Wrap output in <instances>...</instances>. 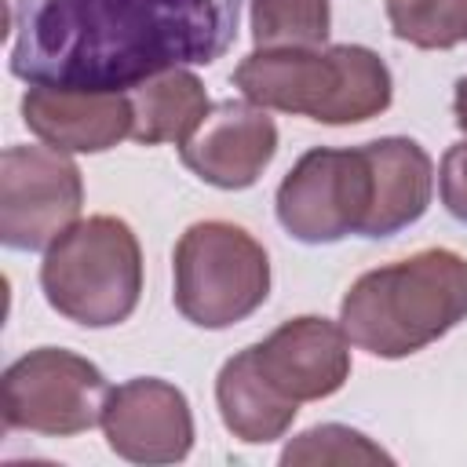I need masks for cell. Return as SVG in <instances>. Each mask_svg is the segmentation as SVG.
<instances>
[{"mask_svg":"<svg viewBox=\"0 0 467 467\" xmlns=\"http://www.w3.org/2000/svg\"><path fill=\"white\" fill-rule=\"evenodd\" d=\"M11 73L73 91H131L212 66L237 40L241 0H11Z\"/></svg>","mask_w":467,"mask_h":467,"instance_id":"cell-1","label":"cell"},{"mask_svg":"<svg viewBox=\"0 0 467 467\" xmlns=\"http://www.w3.org/2000/svg\"><path fill=\"white\" fill-rule=\"evenodd\" d=\"M467 317V259L423 248L361 274L339 303L347 339L372 358H409Z\"/></svg>","mask_w":467,"mask_h":467,"instance_id":"cell-2","label":"cell"},{"mask_svg":"<svg viewBox=\"0 0 467 467\" xmlns=\"http://www.w3.org/2000/svg\"><path fill=\"white\" fill-rule=\"evenodd\" d=\"M234 84L263 109L310 117L321 124H361L390 106L387 62L361 44L252 51L237 62Z\"/></svg>","mask_w":467,"mask_h":467,"instance_id":"cell-3","label":"cell"},{"mask_svg":"<svg viewBox=\"0 0 467 467\" xmlns=\"http://www.w3.org/2000/svg\"><path fill=\"white\" fill-rule=\"evenodd\" d=\"M40 288L51 310L84 328L128 321L142 296V248L117 215L73 223L40 263Z\"/></svg>","mask_w":467,"mask_h":467,"instance_id":"cell-4","label":"cell"},{"mask_svg":"<svg viewBox=\"0 0 467 467\" xmlns=\"http://www.w3.org/2000/svg\"><path fill=\"white\" fill-rule=\"evenodd\" d=\"M175 310L197 328H230L270 296L266 248L237 223H193L171 255Z\"/></svg>","mask_w":467,"mask_h":467,"instance_id":"cell-5","label":"cell"},{"mask_svg":"<svg viewBox=\"0 0 467 467\" xmlns=\"http://www.w3.org/2000/svg\"><path fill=\"white\" fill-rule=\"evenodd\" d=\"M109 383L99 365L62 347H36L0 379L4 423L47 438H73L102 423Z\"/></svg>","mask_w":467,"mask_h":467,"instance_id":"cell-6","label":"cell"},{"mask_svg":"<svg viewBox=\"0 0 467 467\" xmlns=\"http://www.w3.org/2000/svg\"><path fill=\"white\" fill-rule=\"evenodd\" d=\"M372 212V164L365 146L303 153L277 186V223L303 244H336L365 234Z\"/></svg>","mask_w":467,"mask_h":467,"instance_id":"cell-7","label":"cell"},{"mask_svg":"<svg viewBox=\"0 0 467 467\" xmlns=\"http://www.w3.org/2000/svg\"><path fill=\"white\" fill-rule=\"evenodd\" d=\"M84 179L55 146H7L0 153V241L15 252L51 248L80 223Z\"/></svg>","mask_w":467,"mask_h":467,"instance_id":"cell-8","label":"cell"},{"mask_svg":"<svg viewBox=\"0 0 467 467\" xmlns=\"http://www.w3.org/2000/svg\"><path fill=\"white\" fill-rule=\"evenodd\" d=\"M106 445L131 463H179L193 449L186 394L157 376H135L109 390L102 412Z\"/></svg>","mask_w":467,"mask_h":467,"instance_id":"cell-9","label":"cell"},{"mask_svg":"<svg viewBox=\"0 0 467 467\" xmlns=\"http://www.w3.org/2000/svg\"><path fill=\"white\" fill-rule=\"evenodd\" d=\"M182 164L219 190H248L277 153V124L248 99L208 109L201 128L179 146Z\"/></svg>","mask_w":467,"mask_h":467,"instance_id":"cell-10","label":"cell"},{"mask_svg":"<svg viewBox=\"0 0 467 467\" xmlns=\"http://www.w3.org/2000/svg\"><path fill=\"white\" fill-rule=\"evenodd\" d=\"M255 361L266 379L296 405L321 401L350 379V339L343 325L303 314L255 343Z\"/></svg>","mask_w":467,"mask_h":467,"instance_id":"cell-11","label":"cell"},{"mask_svg":"<svg viewBox=\"0 0 467 467\" xmlns=\"http://www.w3.org/2000/svg\"><path fill=\"white\" fill-rule=\"evenodd\" d=\"M26 128L66 153H102L131 135L128 91H73L29 84L22 95Z\"/></svg>","mask_w":467,"mask_h":467,"instance_id":"cell-12","label":"cell"},{"mask_svg":"<svg viewBox=\"0 0 467 467\" xmlns=\"http://www.w3.org/2000/svg\"><path fill=\"white\" fill-rule=\"evenodd\" d=\"M372 164V212L361 237H394L423 219L434 193V164L416 139L387 135L365 142Z\"/></svg>","mask_w":467,"mask_h":467,"instance_id":"cell-13","label":"cell"},{"mask_svg":"<svg viewBox=\"0 0 467 467\" xmlns=\"http://www.w3.org/2000/svg\"><path fill=\"white\" fill-rule=\"evenodd\" d=\"M215 405L223 427L244 445H266L285 438L299 405L285 398L255 361V347L237 350L215 379Z\"/></svg>","mask_w":467,"mask_h":467,"instance_id":"cell-14","label":"cell"},{"mask_svg":"<svg viewBox=\"0 0 467 467\" xmlns=\"http://www.w3.org/2000/svg\"><path fill=\"white\" fill-rule=\"evenodd\" d=\"M128 99H131V139L142 146H157V142L182 146L212 109L201 77L186 66L164 69L135 84Z\"/></svg>","mask_w":467,"mask_h":467,"instance_id":"cell-15","label":"cell"},{"mask_svg":"<svg viewBox=\"0 0 467 467\" xmlns=\"http://www.w3.org/2000/svg\"><path fill=\"white\" fill-rule=\"evenodd\" d=\"M255 51L277 47H325L332 29L328 0H252Z\"/></svg>","mask_w":467,"mask_h":467,"instance_id":"cell-16","label":"cell"},{"mask_svg":"<svg viewBox=\"0 0 467 467\" xmlns=\"http://www.w3.org/2000/svg\"><path fill=\"white\" fill-rule=\"evenodd\" d=\"M398 40L423 51H449L467 40V0H383Z\"/></svg>","mask_w":467,"mask_h":467,"instance_id":"cell-17","label":"cell"},{"mask_svg":"<svg viewBox=\"0 0 467 467\" xmlns=\"http://www.w3.org/2000/svg\"><path fill=\"white\" fill-rule=\"evenodd\" d=\"M281 463L288 467H347V463H390V452H383L372 438H365L361 431L354 427H343V423H317L303 434H296L285 452H281Z\"/></svg>","mask_w":467,"mask_h":467,"instance_id":"cell-18","label":"cell"},{"mask_svg":"<svg viewBox=\"0 0 467 467\" xmlns=\"http://www.w3.org/2000/svg\"><path fill=\"white\" fill-rule=\"evenodd\" d=\"M438 193L452 219L467 223V139L449 146L438 168Z\"/></svg>","mask_w":467,"mask_h":467,"instance_id":"cell-19","label":"cell"},{"mask_svg":"<svg viewBox=\"0 0 467 467\" xmlns=\"http://www.w3.org/2000/svg\"><path fill=\"white\" fill-rule=\"evenodd\" d=\"M452 113H456V124H460V131H467V77H460V80H456Z\"/></svg>","mask_w":467,"mask_h":467,"instance_id":"cell-20","label":"cell"}]
</instances>
